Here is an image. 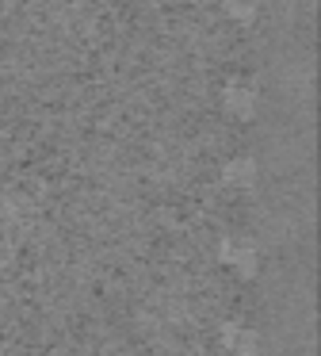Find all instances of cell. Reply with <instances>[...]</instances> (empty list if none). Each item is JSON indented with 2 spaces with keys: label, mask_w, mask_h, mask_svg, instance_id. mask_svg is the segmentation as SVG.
<instances>
[{
  "label": "cell",
  "mask_w": 321,
  "mask_h": 356,
  "mask_svg": "<svg viewBox=\"0 0 321 356\" xmlns=\"http://www.w3.org/2000/svg\"><path fill=\"white\" fill-rule=\"evenodd\" d=\"M222 261L237 264L245 276H252V272H256V253H252L249 245H237V241H226V245H222Z\"/></svg>",
  "instance_id": "6da1fadb"
},
{
  "label": "cell",
  "mask_w": 321,
  "mask_h": 356,
  "mask_svg": "<svg viewBox=\"0 0 321 356\" xmlns=\"http://www.w3.org/2000/svg\"><path fill=\"white\" fill-rule=\"evenodd\" d=\"M226 108L237 111L241 119H249L252 111H256V96H252L249 88H241V85H229L226 88Z\"/></svg>",
  "instance_id": "7a4b0ae2"
},
{
  "label": "cell",
  "mask_w": 321,
  "mask_h": 356,
  "mask_svg": "<svg viewBox=\"0 0 321 356\" xmlns=\"http://www.w3.org/2000/svg\"><path fill=\"white\" fill-rule=\"evenodd\" d=\"M226 180H229V184H245V188H249L252 180H256V165H252V161L229 165V169H226Z\"/></svg>",
  "instance_id": "3957f363"
}]
</instances>
